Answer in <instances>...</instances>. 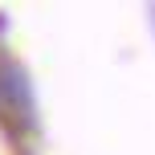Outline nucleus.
Returning <instances> with one entry per match:
<instances>
[{
    "instance_id": "nucleus-1",
    "label": "nucleus",
    "mask_w": 155,
    "mask_h": 155,
    "mask_svg": "<svg viewBox=\"0 0 155 155\" xmlns=\"http://www.w3.org/2000/svg\"><path fill=\"white\" fill-rule=\"evenodd\" d=\"M0 123L8 127L12 139H33L37 135V98L33 82L21 61L0 53Z\"/></svg>"
}]
</instances>
